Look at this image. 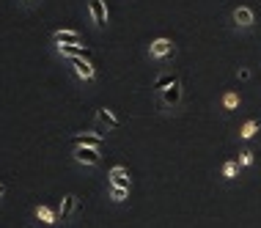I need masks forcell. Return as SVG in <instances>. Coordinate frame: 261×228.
Listing matches in <instances>:
<instances>
[{"label": "cell", "instance_id": "10", "mask_svg": "<svg viewBox=\"0 0 261 228\" xmlns=\"http://www.w3.org/2000/svg\"><path fill=\"white\" fill-rule=\"evenodd\" d=\"M53 41L55 44H80V33L77 31H55Z\"/></svg>", "mask_w": 261, "mask_h": 228}, {"label": "cell", "instance_id": "13", "mask_svg": "<svg viewBox=\"0 0 261 228\" xmlns=\"http://www.w3.org/2000/svg\"><path fill=\"white\" fill-rule=\"evenodd\" d=\"M72 143L74 146H99L102 143V135H74Z\"/></svg>", "mask_w": 261, "mask_h": 228}, {"label": "cell", "instance_id": "20", "mask_svg": "<svg viewBox=\"0 0 261 228\" xmlns=\"http://www.w3.org/2000/svg\"><path fill=\"white\" fill-rule=\"evenodd\" d=\"M237 77H239V80H248L250 72H248V69H239V74H237Z\"/></svg>", "mask_w": 261, "mask_h": 228}, {"label": "cell", "instance_id": "11", "mask_svg": "<svg viewBox=\"0 0 261 228\" xmlns=\"http://www.w3.org/2000/svg\"><path fill=\"white\" fill-rule=\"evenodd\" d=\"M176 80H179V77H173L171 72H162V74H157V80L151 83V88L157 91V94H162V91H165V88H171V85H173Z\"/></svg>", "mask_w": 261, "mask_h": 228}, {"label": "cell", "instance_id": "12", "mask_svg": "<svg viewBox=\"0 0 261 228\" xmlns=\"http://www.w3.org/2000/svg\"><path fill=\"white\" fill-rule=\"evenodd\" d=\"M96 121H99L102 126H108V130H116V126H118V118L113 116V110H108V108L96 110Z\"/></svg>", "mask_w": 261, "mask_h": 228}, {"label": "cell", "instance_id": "7", "mask_svg": "<svg viewBox=\"0 0 261 228\" xmlns=\"http://www.w3.org/2000/svg\"><path fill=\"white\" fill-rule=\"evenodd\" d=\"M58 53L66 58H88L91 61V49L83 44H58Z\"/></svg>", "mask_w": 261, "mask_h": 228}, {"label": "cell", "instance_id": "19", "mask_svg": "<svg viewBox=\"0 0 261 228\" xmlns=\"http://www.w3.org/2000/svg\"><path fill=\"white\" fill-rule=\"evenodd\" d=\"M253 162V151H242L239 154V165H250Z\"/></svg>", "mask_w": 261, "mask_h": 228}, {"label": "cell", "instance_id": "4", "mask_svg": "<svg viewBox=\"0 0 261 228\" xmlns=\"http://www.w3.org/2000/svg\"><path fill=\"white\" fill-rule=\"evenodd\" d=\"M160 99H162V105H165V108H176V105L181 102V80H176L171 88L162 91Z\"/></svg>", "mask_w": 261, "mask_h": 228}, {"label": "cell", "instance_id": "18", "mask_svg": "<svg viewBox=\"0 0 261 228\" xmlns=\"http://www.w3.org/2000/svg\"><path fill=\"white\" fill-rule=\"evenodd\" d=\"M237 170H239V162H225V165H223V176H225V179H234Z\"/></svg>", "mask_w": 261, "mask_h": 228}, {"label": "cell", "instance_id": "22", "mask_svg": "<svg viewBox=\"0 0 261 228\" xmlns=\"http://www.w3.org/2000/svg\"><path fill=\"white\" fill-rule=\"evenodd\" d=\"M25 3H31V0H25Z\"/></svg>", "mask_w": 261, "mask_h": 228}, {"label": "cell", "instance_id": "14", "mask_svg": "<svg viewBox=\"0 0 261 228\" xmlns=\"http://www.w3.org/2000/svg\"><path fill=\"white\" fill-rule=\"evenodd\" d=\"M36 217H39L44 225H53L55 220H58V217H55L53 212H50V206H36Z\"/></svg>", "mask_w": 261, "mask_h": 228}, {"label": "cell", "instance_id": "3", "mask_svg": "<svg viewBox=\"0 0 261 228\" xmlns=\"http://www.w3.org/2000/svg\"><path fill=\"white\" fill-rule=\"evenodd\" d=\"M149 55L151 58H171L173 55V41L171 39H154L151 47H149Z\"/></svg>", "mask_w": 261, "mask_h": 228}, {"label": "cell", "instance_id": "2", "mask_svg": "<svg viewBox=\"0 0 261 228\" xmlns=\"http://www.w3.org/2000/svg\"><path fill=\"white\" fill-rule=\"evenodd\" d=\"M88 11H91V19H94L96 28L108 25V6H105V0H88Z\"/></svg>", "mask_w": 261, "mask_h": 228}, {"label": "cell", "instance_id": "5", "mask_svg": "<svg viewBox=\"0 0 261 228\" xmlns=\"http://www.w3.org/2000/svg\"><path fill=\"white\" fill-rule=\"evenodd\" d=\"M72 66H74L77 77H80V80H86V83H91L96 77V72H94V66H91L88 58H72Z\"/></svg>", "mask_w": 261, "mask_h": 228}, {"label": "cell", "instance_id": "17", "mask_svg": "<svg viewBox=\"0 0 261 228\" xmlns=\"http://www.w3.org/2000/svg\"><path fill=\"white\" fill-rule=\"evenodd\" d=\"M223 108H225V110L239 108V96H237V94H225V96H223Z\"/></svg>", "mask_w": 261, "mask_h": 228}, {"label": "cell", "instance_id": "1", "mask_svg": "<svg viewBox=\"0 0 261 228\" xmlns=\"http://www.w3.org/2000/svg\"><path fill=\"white\" fill-rule=\"evenodd\" d=\"M74 162H80V165H88V168H94V165H99V146H74Z\"/></svg>", "mask_w": 261, "mask_h": 228}, {"label": "cell", "instance_id": "9", "mask_svg": "<svg viewBox=\"0 0 261 228\" xmlns=\"http://www.w3.org/2000/svg\"><path fill=\"white\" fill-rule=\"evenodd\" d=\"M110 184H113V187H126V190H129V170H126V168H121V165H116V168H113L110 170Z\"/></svg>", "mask_w": 261, "mask_h": 228}, {"label": "cell", "instance_id": "6", "mask_svg": "<svg viewBox=\"0 0 261 228\" xmlns=\"http://www.w3.org/2000/svg\"><path fill=\"white\" fill-rule=\"evenodd\" d=\"M231 17H234V22L239 28H250L253 22H256V14H253V9H248V6H237Z\"/></svg>", "mask_w": 261, "mask_h": 228}, {"label": "cell", "instance_id": "21", "mask_svg": "<svg viewBox=\"0 0 261 228\" xmlns=\"http://www.w3.org/2000/svg\"><path fill=\"white\" fill-rule=\"evenodd\" d=\"M3 192H6V187H3V184H0V195H3Z\"/></svg>", "mask_w": 261, "mask_h": 228}, {"label": "cell", "instance_id": "16", "mask_svg": "<svg viewBox=\"0 0 261 228\" xmlns=\"http://www.w3.org/2000/svg\"><path fill=\"white\" fill-rule=\"evenodd\" d=\"M126 195H129V190H126V187H113V184H110V198H113V201H124Z\"/></svg>", "mask_w": 261, "mask_h": 228}, {"label": "cell", "instance_id": "8", "mask_svg": "<svg viewBox=\"0 0 261 228\" xmlns=\"http://www.w3.org/2000/svg\"><path fill=\"white\" fill-rule=\"evenodd\" d=\"M77 209H80V204H77V195H66V198L61 201L58 220H63V223H66V220H72V215H74Z\"/></svg>", "mask_w": 261, "mask_h": 228}, {"label": "cell", "instance_id": "15", "mask_svg": "<svg viewBox=\"0 0 261 228\" xmlns=\"http://www.w3.org/2000/svg\"><path fill=\"white\" fill-rule=\"evenodd\" d=\"M256 132H258V121H248V124L242 126V132H239V135H242L245 140H250V138H253V135H256Z\"/></svg>", "mask_w": 261, "mask_h": 228}]
</instances>
